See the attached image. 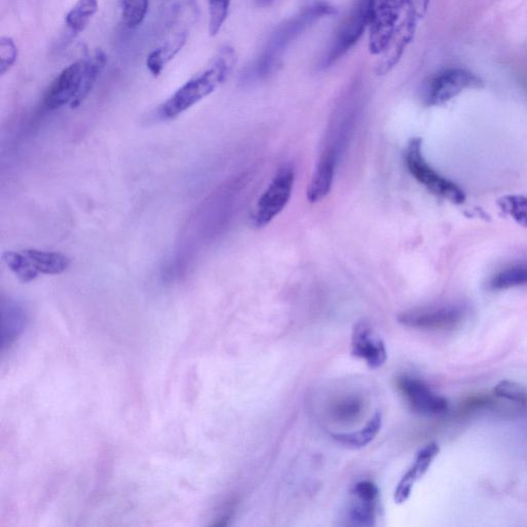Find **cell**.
<instances>
[{
    "instance_id": "25",
    "label": "cell",
    "mask_w": 527,
    "mask_h": 527,
    "mask_svg": "<svg viewBox=\"0 0 527 527\" xmlns=\"http://www.w3.org/2000/svg\"><path fill=\"white\" fill-rule=\"evenodd\" d=\"M494 393L500 398L517 404H525L527 402V390L525 386L515 381L503 380L499 382L496 385Z\"/></svg>"
},
{
    "instance_id": "7",
    "label": "cell",
    "mask_w": 527,
    "mask_h": 527,
    "mask_svg": "<svg viewBox=\"0 0 527 527\" xmlns=\"http://www.w3.org/2000/svg\"><path fill=\"white\" fill-rule=\"evenodd\" d=\"M406 0H370L369 49L381 55L388 48L405 11Z\"/></svg>"
},
{
    "instance_id": "6",
    "label": "cell",
    "mask_w": 527,
    "mask_h": 527,
    "mask_svg": "<svg viewBox=\"0 0 527 527\" xmlns=\"http://www.w3.org/2000/svg\"><path fill=\"white\" fill-rule=\"evenodd\" d=\"M370 23V0L357 3L343 19L324 59V67H330L343 58L362 39Z\"/></svg>"
},
{
    "instance_id": "21",
    "label": "cell",
    "mask_w": 527,
    "mask_h": 527,
    "mask_svg": "<svg viewBox=\"0 0 527 527\" xmlns=\"http://www.w3.org/2000/svg\"><path fill=\"white\" fill-rule=\"evenodd\" d=\"M501 212L521 227L527 228V197L507 195L498 200Z\"/></svg>"
},
{
    "instance_id": "13",
    "label": "cell",
    "mask_w": 527,
    "mask_h": 527,
    "mask_svg": "<svg viewBox=\"0 0 527 527\" xmlns=\"http://www.w3.org/2000/svg\"><path fill=\"white\" fill-rule=\"evenodd\" d=\"M439 452L440 446L436 442H432L418 451L414 464L396 488L394 496L396 504L402 505L409 500L415 482L427 474Z\"/></svg>"
},
{
    "instance_id": "14",
    "label": "cell",
    "mask_w": 527,
    "mask_h": 527,
    "mask_svg": "<svg viewBox=\"0 0 527 527\" xmlns=\"http://www.w3.org/2000/svg\"><path fill=\"white\" fill-rule=\"evenodd\" d=\"M337 155L334 149H327L321 156L318 165L313 173V177L308 186L307 199L310 203H319L324 200L331 192Z\"/></svg>"
},
{
    "instance_id": "9",
    "label": "cell",
    "mask_w": 527,
    "mask_h": 527,
    "mask_svg": "<svg viewBox=\"0 0 527 527\" xmlns=\"http://www.w3.org/2000/svg\"><path fill=\"white\" fill-rule=\"evenodd\" d=\"M86 59H80L62 70L49 87L44 103L49 110H58L69 104L70 109H78L83 86Z\"/></svg>"
},
{
    "instance_id": "1",
    "label": "cell",
    "mask_w": 527,
    "mask_h": 527,
    "mask_svg": "<svg viewBox=\"0 0 527 527\" xmlns=\"http://www.w3.org/2000/svg\"><path fill=\"white\" fill-rule=\"evenodd\" d=\"M237 61L231 46L222 47L201 73L175 91L160 107L163 120H173L213 94L232 73Z\"/></svg>"
},
{
    "instance_id": "17",
    "label": "cell",
    "mask_w": 527,
    "mask_h": 527,
    "mask_svg": "<svg viewBox=\"0 0 527 527\" xmlns=\"http://www.w3.org/2000/svg\"><path fill=\"white\" fill-rule=\"evenodd\" d=\"M527 286V262H519L503 268L489 281L493 291H505Z\"/></svg>"
},
{
    "instance_id": "28",
    "label": "cell",
    "mask_w": 527,
    "mask_h": 527,
    "mask_svg": "<svg viewBox=\"0 0 527 527\" xmlns=\"http://www.w3.org/2000/svg\"><path fill=\"white\" fill-rule=\"evenodd\" d=\"M362 411V403L357 400H347L339 404L336 408V413L341 419H353L357 417Z\"/></svg>"
},
{
    "instance_id": "20",
    "label": "cell",
    "mask_w": 527,
    "mask_h": 527,
    "mask_svg": "<svg viewBox=\"0 0 527 527\" xmlns=\"http://www.w3.org/2000/svg\"><path fill=\"white\" fill-rule=\"evenodd\" d=\"M3 261L23 284L37 279L40 273L35 270L22 252L8 251L3 254Z\"/></svg>"
},
{
    "instance_id": "3",
    "label": "cell",
    "mask_w": 527,
    "mask_h": 527,
    "mask_svg": "<svg viewBox=\"0 0 527 527\" xmlns=\"http://www.w3.org/2000/svg\"><path fill=\"white\" fill-rule=\"evenodd\" d=\"M405 162L412 177L434 195L448 200L453 204H463L466 201L465 192L455 183L442 177L425 159L423 154V140H410Z\"/></svg>"
},
{
    "instance_id": "4",
    "label": "cell",
    "mask_w": 527,
    "mask_h": 527,
    "mask_svg": "<svg viewBox=\"0 0 527 527\" xmlns=\"http://www.w3.org/2000/svg\"><path fill=\"white\" fill-rule=\"evenodd\" d=\"M294 184V168L291 165L279 168L253 210L251 220L255 227L263 228L269 225L283 212L292 197Z\"/></svg>"
},
{
    "instance_id": "2",
    "label": "cell",
    "mask_w": 527,
    "mask_h": 527,
    "mask_svg": "<svg viewBox=\"0 0 527 527\" xmlns=\"http://www.w3.org/2000/svg\"><path fill=\"white\" fill-rule=\"evenodd\" d=\"M336 13L337 10L333 6L327 3H316L279 26L273 33L264 53L256 63L254 76L262 79L271 75L278 66L285 51L306 29L314 23L333 16Z\"/></svg>"
},
{
    "instance_id": "5",
    "label": "cell",
    "mask_w": 527,
    "mask_h": 527,
    "mask_svg": "<svg viewBox=\"0 0 527 527\" xmlns=\"http://www.w3.org/2000/svg\"><path fill=\"white\" fill-rule=\"evenodd\" d=\"M482 88L484 82L470 70L448 68L430 79L424 88L423 99L427 107H440L466 90Z\"/></svg>"
},
{
    "instance_id": "8",
    "label": "cell",
    "mask_w": 527,
    "mask_h": 527,
    "mask_svg": "<svg viewBox=\"0 0 527 527\" xmlns=\"http://www.w3.org/2000/svg\"><path fill=\"white\" fill-rule=\"evenodd\" d=\"M466 309L458 304L417 308L402 312L398 316L401 325L421 331L452 330L464 321Z\"/></svg>"
},
{
    "instance_id": "29",
    "label": "cell",
    "mask_w": 527,
    "mask_h": 527,
    "mask_svg": "<svg viewBox=\"0 0 527 527\" xmlns=\"http://www.w3.org/2000/svg\"><path fill=\"white\" fill-rule=\"evenodd\" d=\"M430 0H406L405 14L418 21L423 19L429 9Z\"/></svg>"
},
{
    "instance_id": "16",
    "label": "cell",
    "mask_w": 527,
    "mask_h": 527,
    "mask_svg": "<svg viewBox=\"0 0 527 527\" xmlns=\"http://www.w3.org/2000/svg\"><path fill=\"white\" fill-rule=\"evenodd\" d=\"M23 253L30 261L32 267L40 274H62L70 266L69 258L61 253L46 252L37 249L24 250Z\"/></svg>"
},
{
    "instance_id": "18",
    "label": "cell",
    "mask_w": 527,
    "mask_h": 527,
    "mask_svg": "<svg viewBox=\"0 0 527 527\" xmlns=\"http://www.w3.org/2000/svg\"><path fill=\"white\" fill-rule=\"evenodd\" d=\"M382 425L380 413H376L369 423L360 431L345 434H334L333 439L349 448H363L370 444L378 435Z\"/></svg>"
},
{
    "instance_id": "15",
    "label": "cell",
    "mask_w": 527,
    "mask_h": 527,
    "mask_svg": "<svg viewBox=\"0 0 527 527\" xmlns=\"http://www.w3.org/2000/svg\"><path fill=\"white\" fill-rule=\"evenodd\" d=\"M187 40L188 34L183 31L175 34L172 39L151 52L147 58V67L155 78H158L166 65L183 50Z\"/></svg>"
},
{
    "instance_id": "27",
    "label": "cell",
    "mask_w": 527,
    "mask_h": 527,
    "mask_svg": "<svg viewBox=\"0 0 527 527\" xmlns=\"http://www.w3.org/2000/svg\"><path fill=\"white\" fill-rule=\"evenodd\" d=\"M351 494L359 499L377 501L379 491L373 482L361 481L354 486L353 490H351Z\"/></svg>"
},
{
    "instance_id": "26",
    "label": "cell",
    "mask_w": 527,
    "mask_h": 527,
    "mask_svg": "<svg viewBox=\"0 0 527 527\" xmlns=\"http://www.w3.org/2000/svg\"><path fill=\"white\" fill-rule=\"evenodd\" d=\"M19 56L18 47L10 37L0 39V76H5L15 65Z\"/></svg>"
},
{
    "instance_id": "12",
    "label": "cell",
    "mask_w": 527,
    "mask_h": 527,
    "mask_svg": "<svg viewBox=\"0 0 527 527\" xmlns=\"http://www.w3.org/2000/svg\"><path fill=\"white\" fill-rule=\"evenodd\" d=\"M418 20L405 14L400 21L393 38L385 51L380 55L376 73L378 76H385L399 63L408 46L415 37Z\"/></svg>"
},
{
    "instance_id": "11",
    "label": "cell",
    "mask_w": 527,
    "mask_h": 527,
    "mask_svg": "<svg viewBox=\"0 0 527 527\" xmlns=\"http://www.w3.org/2000/svg\"><path fill=\"white\" fill-rule=\"evenodd\" d=\"M351 354L364 360L371 369L382 367L388 360V351L381 337L367 322H359L351 337Z\"/></svg>"
},
{
    "instance_id": "23",
    "label": "cell",
    "mask_w": 527,
    "mask_h": 527,
    "mask_svg": "<svg viewBox=\"0 0 527 527\" xmlns=\"http://www.w3.org/2000/svg\"><path fill=\"white\" fill-rule=\"evenodd\" d=\"M207 3L209 12L208 32L210 37H216L228 18L231 0H207Z\"/></svg>"
},
{
    "instance_id": "22",
    "label": "cell",
    "mask_w": 527,
    "mask_h": 527,
    "mask_svg": "<svg viewBox=\"0 0 527 527\" xmlns=\"http://www.w3.org/2000/svg\"><path fill=\"white\" fill-rule=\"evenodd\" d=\"M150 0H121V16L128 28H136L145 21Z\"/></svg>"
},
{
    "instance_id": "10",
    "label": "cell",
    "mask_w": 527,
    "mask_h": 527,
    "mask_svg": "<svg viewBox=\"0 0 527 527\" xmlns=\"http://www.w3.org/2000/svg\"><path fill=\"white\" fill-rule=\"evenodd\" d=\"M398 388L410 408L421 415H437L448 410V401L436 394L423 380L403 376L398 379Z\"/></svg>"
},
{
    "instance_id": "19",
    "label": "cell",
    "mask_w": 527,
    "mask_h": 527,
    "mask_svg": "<svg viewBox=\"0 0 527 527\" xmlns=\"http://www.w3.org/2000/svg\"><path fill=\"white\" fill-rule=\"evenodd\" d=\"M98 11V0H78L65 17L67 27L74 33H82Z\"/></svg>"
},
{
    "instance_id": "30",
    "label": "cell",
    "mask_w": 527,
    "mask_h": 527,
    "mask_svg": "<svg viewBox=\"0 0 527 527\" xmlns=\"http://www.w3.org/2000/svg\"><path fill=\"white\" fill-rule=\"evenodd\" d=\"M258 2L262 5V6H267V5H270L273 0H258Z\"/></svg>"
},
{
    "instance_id": "24",
    "label": "cell",
    "mask_w": 527,
    "mask_h": 527,
    "mask_svg": "<svg viewBox=\"0 0 527 527\" xmlns=\"http://www.w3.org/2000/svg\"><path fill=\"white\" fill-rule=\"evenodd\" d=\"M376 502L355 497L349 510V521L356 526H373L376 520Z\"/></svg>"
}]
</instances>
